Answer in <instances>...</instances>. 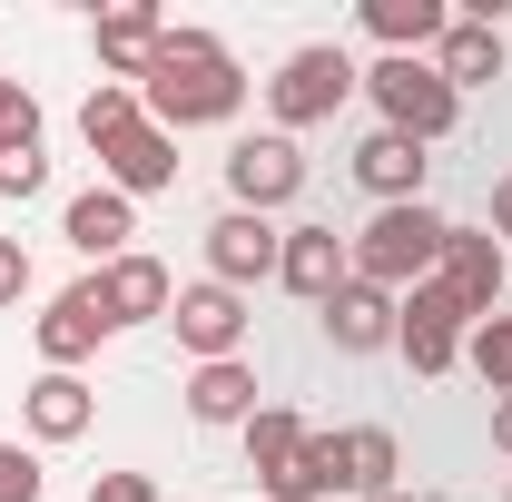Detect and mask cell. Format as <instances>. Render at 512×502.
I'll use <instances>...</instances> for the list:
<instances>
[{
    "label": "cell",
    "instance_id": "6da1fadb",
    "mask_svg": "<svg viewBox=\"0 0 512 502\" xmlns=\"http://www.w3.org/2000/svg\"><path fill=\"white\" fill-rule=\"evenodd\" d=\"M138 109H148V128H217L247 109V69L227 60V40L217 30H188V20H168V40H158V60H148V79H138Z\"/></svg>",
    "mask_w": 512,
    "mask_h": 502
},
{
    "label": "cell",
    "instance_id": "7a4b0ae2",
    "mask_svg": "<svg viewBox=\"0 0 512 502\" xmlns=\"http://www.w3.org/2000/svg\"><path fill=\"white\" fill-rule=\"evenodd\" d=\"M345 256H355V276L365 286H384V296H404V286H424L434 266H444V217L414 197V207H375L355 237H345Z\"/></svg>",
    "mask_w": 512,
    "mask_h": 502
},
{
    "label": "cell",
    "instance_id": "3957f363",
    "mask_svg": "<svg viewBox=\"0 0 512 502\" xmlns=\"http://www.w3.org/2000/svg\"><path fill=\"white\" fill-rule=\"evenodd\" d=\"M365 99H375V128L414 138V148L453 138V119H463V99L444 89V69H434V60H375V69H365Z\"/></svg>",
    "mask_w": 512,
    "mask_h": 502
},
{
    "label": "cell",
    "instance_id": "277c9868",
    "mask_svg": "<svg viewBox=\"0 0 512 502\" xmlns=\"http://www.w3.org/2000/svg\"><path fill=\"white\" fill-rule=\"evenodd\" d=\"M355 89H365V69L345 60L335 40H306V50H286V69L266 79V109H276V128L296 138V128H325Z\"/></svg>",
    "mask_w": 512,
    "mask_h": 502
},
{
    "label": "cell",
    "instance_id": "5b68a950",
    "mask_svg": "<svg viewBox=\"0 0 512 502\" xmlns=\"http://www.w3.org/2000/svg\"><path fill=\"white\" fill-rule=\"evenodd\" d=\"M227 197H237L247 217H276V207H296V197H306V148H296L286 128H266V138H237V148H227Z\"/></svg>",
    "mask_w": 512,
    "mask_h": 502
},
{
    "label": "cell",
    "instance_id": "8992f818",
    "mask_svg": "<svg viewBox=\"0 0 512 502\" xmlns=\"http://www.w3.org/2000/svg\"><path fill=\"white\" fill-rule=\"evenodd\" d=\"M463 335H473V315L453 306L434 276H424V286H404L394 345H404V365H414V375H453V365H463Z\"/></svg>",
    "mask_w": 512,
    "mask_h": 502
},
{
    "label": "cell",
    "instance_id": "52a82bcc",
    "mask_svg": "<svg viewBox=\"0 0 512 502\" xmlns=\"http://www.w3.org/2000/svg\"><path fill=\"white\" fill-rule=\"evenodd\" d=\"M168 325H178V345H188L197 365H227V355H247V296L237 286H217V276H197V286H178V306H168Z\"/></svg>",
    "mask_w": 512,
    "mask_h": 502
},
{
    "label": "cell",
    "instance_id": "ba28073f",
    "mask_svg": "<svg viewBox=\"0 0 512 502\" xmlns=\"http://www.w3.org/2000/svg\"><path fill=\"white\" fill-rule=\"evenodd\" d=\"M30 335H40V365H50V375H79V365L119 335V325H109V306H99V276L60 286V296H50V315H40Z\"/></svg>",
    "mask_w": 512,
    "mask_h": 502
},
{
    "label": "cell",
    "instance_id": "9c48e42d",
    "mask_svg": "<svg viewBox=\"0 0 512 502\" xmlns=\"http://www.w3.org/2000/svg\"><path fill=\"white\" fill-rule=\"evenodd\" d=\"M503 266H512V256L493 247L483 227H444V266H434V286L483 325V315H503Z\"/></svg>",
    "mask_w": 512,
    "mask_h": 502
},
{
    "label": "cell",
    "instance_id": "30bf717a",
    "mask_svg": "<svg viewBox=\"0 0 512 502\" xmlns=\"http://www.w3.org/2000/svg\"><path fill=\"white\" fill-rule=\"evenodd\" d=\"M276 256H286V227H276V217L227 207V217L207 227V276H217V286H237V296H247L256 276H276Z\"/></svg>",
    "mask_w": 512,
    "mask_h": 502
},
{
    "label": "cell",
    "instance_id": "8fae6325",
    "mask_svg": "<svg viewBox=\"0 0 512 502\" xmlns=\"http://www.w3.org/2000/svg\"><path fill=\"white\" fill-rule=\"evenodd\" d=\"M316 315H325V335H335V355H384V345H394L404 296H384V286H365V276H345Z\"/></svg>",
    "mask_w": 512,
    "mask_h": 502
},
{
    "label": "cell",
    "instance_id": "7c38bea8",
    "mask_svg": "<svg viewBox=\"0 0 512 502\" xmlns=\"http://www.w3.org/2000/svg\"><path fill=\"white\" fill-rule=\"evenodd\" d=\"M424 168H434V158H424L414 138H394V128H365V138H355V188L375 197V207H414V197H424Z\"/></svg>",
    "mask_w": 512,
    "mask_h": 502
},
{
    "label": "cell",
    "instance_id": "4fadbf2b",
    "mask_svg": "<svg viewBox=\"0 0 512 502\" xmlns=\"http://www.w3.org/2000/svg\"><path fill=\"white\" fill-rule=\"evenodd\" d=\"M99 306H109V325H168V306H178V276H168L158 256L128 247L119 266H99Z\"/></svg>",
    "mask_w": 512,
    "mask_h": 502
},
{
    "label": "cell",
    "instance_id": "5bb4252c",
    "mask_svg": "<svg viewBox=\"0 0 512 502\" xmlns=\"http://www.w3.org/2000/svg\"><path fill=\"white\" fill-rule=\"evenodd\" d=\"M345 276H355V256H345V237H335V227H286V256H276V286H286V296L325 306Z\"/></svg>",
    "mask_w": 512,
    "mask_h": 502
},
{
    "label": "cell",
    "instance_id": "9a60e30c",
    "mask_svg": "<svg viewBox=\"0 0 512 502\" xmlns=\"http://www.w3.org/2000/svg\"><path fill=\"white\" fill-rule=\"evenodd\" d=\"M99 168H109V188L128 197V207H138V197H158V188H178V138H168V128H128L119 148H99Z\"/></svg>",
    "mask_w": 512,
    "mask_h": 502
},
{
    "label": "cell",
    "instance_id": "2e32d148",
    "mask_svg": "<svg viewBox=\"0 0 512 502\" xmlns=\"http://www.w3.org/2000/svg\"><path fill=\"white\" fill-rule=\"evenodd\" d=\"M60 237L79 256H99V266H119L128 237H138V207H128L119 188H79V197H69V217H60Z\"/></svg>",
    "mask_w": 512,
    "mask_h": 502
},
{
    "label": "cell",
    "instance_id": "e0dca14e",
    "mask_svg": "<svg viewBox=\"0 0 512 502\" xmlns=\"http://www.w3.org/2000/svg\"><path fill=\"white\" fill-rule=\"evenodd\" d=\"M158 40H168V20H158L148 0H128V10H109V20H99V69L138 89V79H148V60H158Z\"/></svg>",
    "mask_w": 512,
    "mask_h": 502
},
{
    "label": "cell",
    "instance_id": "ac0fdd59",
    "mask_svg": "<svg viewBox=\"0 0 512 502\" xmlns=\"http://www.w3.org/2000/svg\"><path fill=\"white\" fill-rule=\"evenodd\" d=\"M365 30L384 40V60H424V50L453 30V10L444 0H365Z\"/></svg>",
    "mask_w": 512,
    "mask_h": 502
},
{
    "label": "cell",
    "instance_id": "d6986e66",
    "mask_svg": "<svg viewBox=\"0 0 512 502\" xmlns=\"http://www.w3.org/2000/svg\"><path fill=\"white\" fill-rule=\"evenodd\" d=\"M434 69H444V89H493L503 79V30H483V20H453L444 40H434Z\"/></svg>",
    "mask_w": 512,
    "mask_h": 502
},
{
    "label": "cell",
    "instance_id": "ffe728a7",
    "mask_svg": "<svg viewBox=\"0 0 512 502\" xmlns=\"http://www.w3.org/2000/svg\"><path fill=\"white\" fill-rule=\"evenodd\" d=\"M20 414H30V434H40V443H79V434H89V414H99V394H89L79 375H40L30 394H20Z\"/></svg>",
    "mask_w": 512,
    "mask_h": 502
},
{
    "label": "cell",
    "instance_id": "44dd1931",
    "mask_svg": "<svg viewBox=\"0 0 512 502\" xmlns=\"http://www.w3.org/2000/svg\"><path fill=\"white\" fill-rule=\"evenodd\" d=\"M188 414H197V424H247V414H256V365H247V355L197 365V375H188Z\"/></svg>",
    "mask_w": 512,
    "mask_h": 502
},
{
    "label": "cell",
    "instance_id": "7402d4cb",
    "mask_svg": "<svg viewBox=\"0 0 512 502\" xmlns=\"http://www.w3.org/2000/svg\"><path fill=\"white\" fill-rule=\"evenodd\" d=\"M266 493H276V502H325V493H345V443H335V434H306L286 473H266Z\"/></svg>",
    "mask_w": 512,
    "mask_h": 502
},
{
    "label": "cell",
    "instance_id": "603a6c76",
    "mask_svg": "<svg viewBox=\"0 0 512 502\" xmlns=\"http://www.w3.org/2000/svg\"><path fill=\"white\" fill-rule=\"evenodd\" d=\"M345 443V493H394V473H404V443L384 434V424H355V434H335Z\"/></svg>",
    "mask_w": 512,
    "mask_h": 502
},
{
    "label": "cell",
    "instance_id": "cb8c5ba5",
    "mask_svg": "<svg viewBox=\"0 0 512 502\" xmlns=\"http://www.w3.org/2000/svg\"><path fill=\"white\" fill-rule=\"evenodd\" d=\"M237 434H247V473L266 483V473H286V463H296V443H306V424H296L286 404H256V414L237 424Z\"/></svg>",
    "mask_w": 512,
    "mask_h": 502
},
{
    "label": "cell",
    "instance_id": "d4e9b609",
    "mask_svg": "<svg viewBox=\"0 0 512 502\" xmlns=\"http://www.w3.org/2000/svg\"><path fill=\"white\" fill-rule=\"evenodd\" d=\"M138 119H148V109H138V89H128V79H99V89L79 99V138H89V148H119Z\"/></svg>",
    "mask_w": 512,
    "mask_h": 502
},
{
    "label": "cell",
    "instance_id": "484cf974",
    "mask_svg": "<svg viewBox=\"0 0 512 502\" xmlns=\"http://www.w3.org/2000/svg\"><path fill=\"white\" fill-rule=\"evenodd\" d=\"M463 355H473V375L493 384V394H512V315H483V325L463 335Z\"/></svg>",
    "mask_w": 512,
    "mask_h": 502
},
{
    "label": "cell",
    "instance_id": "4316f807",
    "mask_svg": "<svg viewBox=\"0 0 512 502\" xmlns=\"http://www.w3.org/2000/svg\"><path fill=\"white\" fill-rule=\"evenodd\" d=\"M50 188V148L30 138V148H0V197H40Z\"/></svg>",
    "mask_w": 512,
    "mask_h": 502
},
{
    "label": "cell",
    "instance_id": "83f0119b",
    "mask_svg": "<svg viewBox=\"0 0 512 502\" xmlns=\"http://www.w3.org/2000/svg\"><path fill=\"white\" fill-rule=\"evenodd\" d=\"M30 138H40V99L20 79H0V148H30Z\"/></svg>",
    "mask_w": 512,
    "mask_h": 502
},
{
    "label": "cell",
    "instance_id": "f1b7e54d",
    "mask_svg": "<svg viewBox=\"0 0 512 502\" xmlns=\"http://www.w3.org/2000/svg\"><path fill=\"white\" fill-rule=\"evenodd\" d=\"M0 502H40V453L30 443H0Z\"/></svg>",
    "mask_w": 512,
    "mask_h": 502
},
{
    "label": "cell",
    "instance_id": "f546056e",
    "mask_svg": "<svg viewBox=\"0 0 512 502\" xmlns=\"http://www.w3.org/2000/svg\"><path fill=\"white\" fill-rule=\"evenodd\" d=\"M89 502H158V483H148V473H99Z\"/></svg>",
    "mask_w": 512,
    "mask_h": 502
},
{
    "label": "cell",
    "instance_id": "4dcf8cb0",
    "mask_svg": "<svg viewBox=\"0 0 512 502\" xmlns=\"http://www.w3.org/2000/svg\"><path fill=\"white\" fill-rule=\"evenodd\" d=\"M30 296V256H20V237H0V306H20Z\"/></svg>",
    "mask_w": 512,
    "mask_h": 502
},
{
    "label": "cell",
    "instance_id": "1f68e13d",
    "mask_svg": "<svg viewBox=\"0 0 512 502\" xmlns=\"http://www.w3.org/2000/svg\"><path fill=\"white\" fill-rule=\"evenodd\" d=\"M493 237H512V178H493Z\"/></svg>",
    "mask_w": 512,
    "mask_h": 502
},
{
    "label": "cell",
    "instance_id": "d6a6232c",
    "mask_svg": "<svg viewBox=\"0 0 512 502\" xmlns=\"http://www.w3.org/2000/svg\"><path fill=\"white\" fill-rule=\"evenodd\" d=\"M493 443H503V453H512V394H503V404H493Z\"/></svg>",
    "mask_w": 512,
    "mask_h": 502
},
{
    "label": "cell",
    "instance_id": "836d02e7",
    "mask_svg": "<svg viewBox=\"0 0 512 502\" xmlns=\"http://www.w3.org/2000/svg\"><path fill=\"white\" fill-rule=\"evenodd\" d=\"M375 502H434V493H414V483H394V493H375Z\"/></svg>",
    "mask_w": 512,
    "mask_h": 502
},
{
    "label": "cell",
    "instance_id": "e575fe53",
    "mask_svg": "<svg viewBox=\"0 0 512 502\" xmlns=\"http://www.w3.org/2000/svg\"><path fill=\"white\" fill-rule=\"evenodd\" d=\"M503 502H512V483H503Z\"/></svg>",
    "mask_w": 512,
    "mask_h": 502
}]
</instances>
